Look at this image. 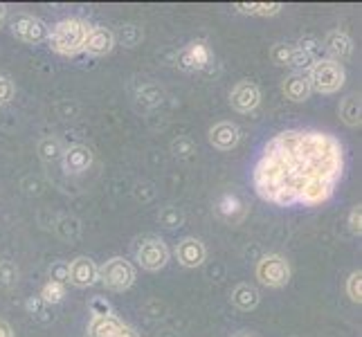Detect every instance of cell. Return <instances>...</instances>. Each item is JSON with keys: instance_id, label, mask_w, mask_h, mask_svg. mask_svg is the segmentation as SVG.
<instances>
[{"instance_id": "cell-5", "label": "cell", "mask_w": 362, "mask_h": 337, "mask_svg": "<svg viewBox=\"0 0 362 337\" xmlns=\"http://www.w3.org/2000/svg\"><path fill=\"white\" fill-rule=\"evenodd\" d=\"M99 281L110 290H117V292L129 290L135 281V270L127 259L113 256V259H108L104 266H99Z\"/></svg>"}, {"instance_id": "cell-18", "label": "cell", "mask_w": 362, "mask_h": 337, "mask_svg": "<svg viewBox=\"0 0 362 337\" xmlns=\"http://www.w3.org/2000/svg\"><path fill=\"white\" fill-rule=\"evenodd\" d=\"M340 117H342V122L346 124V126H351V129L360 126V124H362V102H360V95L351 93V95H346L342 99Z\"/></svg>"}, {"instance_id": "cell-17", "label": "cell", "mask_w": 362, "mask_h": 337, "mask_svg": "<svg viewBox=\"0 0 362 337\" xmlns=\"http://www.w3.org/2000/svg\"><path fill=\"white\" fill-rule=\"evenodd\" d=\"M122 321L113 315H93L88 324V337H115Z\"/></svg>"}, {"instance_id": "cell-1", "label": "cell", "mask_w": 362, "mask_h": 337, "mask_svg": "<svg viewBox=\"0 0 362 337\" xmlns=\"http://www.w3.org/2000/svg\"><path fill=\"white\" fill-rule=\"evenodd\" d=\"M342 176V146L327 133H281L266 146L255 182L261 198L277 205L299 203L315 180L338 182Z\"/></svg>"}, {"instance_id": "cell-25", "label": "cell", "mask_w": 362, "mask_h": 337, "mask_svg": "<svg viewBox=\"0 0 362 337\" xmlns=\"http://www.w3.org/2000/svg\"><path fill=\"white\" fill-rule=\"evenodd\" d=\"M171 151L176 158L180 160H187V158H192L196 153V144L192 137H187V135H180L178 140H173L171 142Z\"/></svg>"}, {"instance_id": "cell-27", "label": "cell", "mask_w": 362, "mask_h": 337, "mask_svg": "<svg viewBox=\"0 0 362 337\" xmlns=\"http://www.w3.org/2000/svg\"><path fill=\"white\" fill-rule=\"evenodd\" d=\"M346 295H349V299H351L354 304L362 302V272L360 270L349 274V279H346Z\"/></svg>"}, {"instance_id": "cell-36", "label": "cell", "mask_w": 362, "mask_h": 337, "mask_svg": "<svg viewBox=\"0 0 362 337\" xmlns=\"http://www.w3.org/2000/svg\"><path fill=\"white\" fill-rule=\"evenodd\" d=\"M115 337H140V335H137L131 326H124V324H122V329L117 331V335Z\"/></svg>"}, {"instance_id": "cell-10", "label": "cell", "mask_w": 362, "mask_h": 337, "mask_svg": "<svg viewBox=\"0 0 362 337\" xmlns=\"http://www.w3.org/2000/svg\"><path fill=\"white\" fill-rule=\"evenodd\" d=\"M99 279V266L88 256H77L68 264V281L77 288H88Z\"/></svg>"}, {"instance_id": "cell-38", "label": "cell", "mask_w": 362, "mask_h": 337, "mask_svg": "<svg viewBox=\"0 0 362 337\" xmlns=\"http://www.w3.org/2000/svg\"><path fill=\"white\" fill-rule=\"evenodd\" d=\"M232 337H255V335H247V333H236V335H232Z\"/></svg>"}, {"instance_id": "cell-12", "label": "cell", "mask_w": 362, "mask_h": 337, "mask_svg": "<svg viewBox=\"0 0 362 337\" xmlns=\"http://www.w3.org/2000/svg\"><path fill=\"white\" fill-rule=\"evenodd\" d=\"M241 142V129L234 122H218L209 129V144L218 151H232Z\"/></svg>"}, {"instance_id": "cell-21", "label": "cell", "mask_w": 362, "mask_h": 337, "mask_svg": "<svg viewBox=\"0 0 362 337\" xmlns=\"http://www.w3.org/2000/svg\"><path fill=\"white\" fill-rule=\"evenodd\" d=\"M236 9L247 16H274L281 11V3H236Z\"/></svg>"}, {"instance_id": "cell-15", "label": "cell", "mask_w": 362, "mask_h": 337, "mask_svg": "<svg viewBox=\"0 0 362 337\" xmlns=\"http://www.w3.org/2000/svg\"><path fill=\"white\" fill-rule=\"evenodd\" d=\"M327 52L331 54V61H346L349 57L354 54V41L351 36L340 32V30H333L327 34V39H324V45H322Z\"/></svg>"}, {"instance_id": "cell-33", "label": "cell", "mask_w": 362, "mask_h": 337, "mask_svg": "<svg viewBox=\"0 0 362 337\" xmlns=\"http://www.w3.org/2000/svg\"><path fill=\"white\" fill-rule=\"evenodd\" d=\"M52 281H68V264H57L52 268Z\"/></svg>"}, {"instance_id": "cell-2", "label": "cell", "mask_w": 362, "mask_h": 337, "mask_svg": "<svg viewBox=\"0 0 362 337\" xmlns=\"http://www.w3.org/2000/svg\"><path fill=\"white\" fill-rule=\"evenodd\" d=\"M88 25L79 18H66L57 23L52 32H49L47 41L49 47L54 49L57 54H64V57H74L83 52V43H86V36H88Z\"/></svg>"}, {"instance_id": "cell-13", "label": "cell", "mask_w": 362, "mask_h": 337, "mask_svg": "<svg viewBox=\"0 0 362 337\" xmlns=\"http://www.w3.org/2000/svg\"><path fill=\"white\" fill-rule=\"evenodd\" d=\"M205 256H207L205 245L198 239H194V236H187V239H182L176 245V259H178V264L182 268H198V266H203Z\"/></svg>"}, {"instance_id": "cell-20", "label": "cell", "mask_w": 362, "mask_h": 337, "mask_svg": "<svg viewBox=\"0 0 362 337\" xmlns=\"http://www.w3.org/2000/svg\"><path fill=\"white\" fill-rule=\"evenodd\" d=\"M216 211H218V214H221L223 218H226V220H232V223L241 220V218L245 216V207H243V203H241L234 194L221 196V201H218V205H216Z\"/></svg>"}, {"instance_id": "cell-19", "label": "cell", "mask_w": 362, "mask_h": 337, "mask_svg": "<svg viewBox=\"0 0 362 337\" xmlns=\"http://www.w3.org/2000/svg\"><path fill=\"white\" fill-rule=\"evenodd\" d=\"M259 302H261V295L255 285H250V283H239L232 290V304L239 310H255Z\"/></svg>"}, {"instance_id": "cell-8", "label": "cell", "mask_w": 362, "mask_h": 337, "mask_svg": "<svg viewBox=\"0 0 362 337\" xmlns=\"http://www.w3.org/2000/svg\"><path fill=\"white\" fill-rule=\"evenodd\" d=\"M211 57L214 54H211V49L205 41H194L180 49L176 64L185 72H196V70H205L211 64Z\"/></svg>"}, {"instance_id": "cell-30", "label": "cell", "mask_w": 362, "mask_h": 337, "mask_svg": "<svg viewBox=\"0 0 362 337\" xmlns=\"http://www.w3.org/2000/svg\"><path fill=\"white\" fill-rule=\"evenodd\" d=\"M16 95V85L14 81H11L7 74H0V106H5L9 104L11 99H14Z\"/></svg>"}, {"instance_id": "cell-34", "label": "cell", "mask_w": 362, "mask_h": 337, "mask_svg": "<svg viewBox=\"0 0 362 337\" xmlns=\"http://www.w3.org/2000/svg\"><path fill=\"white\" fill-rule=\"evenodd\" d=\"M93 315H110V304L104 299H93Z\"/></svg>"}, {"instance_id": "cell-9", "label": "cell", "mask_w": 362, "mask_h": 337, "mask_svg": "<svg viewBox=\"0 0 362 337\" xmlns=\"http://www.w3.org/2000/svg\"><path fill=\"white\" fill-rule=\"evenodd\" d=\"M230 104L239 112H252L261 104V88L255 81H239L230 93Z\"/></svg>"}, {"instance_id": "cell-7", "label": "cell", "mask_w": 362, "mask_h": 337, "mask_svg": "<svg viewBox=\"0 0 362 337\" xmlns=\"http://www.w3.org/2000/svg\"><path fill=\"white\" fill-rule=\"evenodd\" d=\"M11 34L23 43L36 45V43L47 41L49 30L41 18L30 16V14H18L14 20H11Z\"/></svg>"}, {"instance_id": "cell-26", "label": "cell", "mask_w": 362, "mask_h": 337, "mask_svg": "<svg viewBox=\"0 0 362 337\" xmlns=\"http://www.w3.org/2000/svg\"><path fill=\"white\" fill-rule=\"evenodd\" d=\"M270 59H272L274 66H291L293 45L291 43H274L270 49Z\"/></svg>"}, {"instance_id": "cell-14", "label": "cell", "mask_w": 362, "mask_h": 337, "mask_svg": "<svg viewBox=\"0 0 362 337\" xmlns=\"http://www.w3.org/2000/svg\"><path fill=\"white\" fill-rule=\"evenodd\" d=\"M113 45H115V34L108 28H90L83 43V52H88L93 57H104L113 49Z\"/></svg>"}, {"instance_id": "cell-29", "label": "cell", "mask_w": 362, "mask_h": 337, "mask_svg": "<svg viewBox=\"0 0 362 337\" xmlns=\"http://www.w3.org/2000/svg\"><path fill=\"white\" fill-rule=\"evenodd\" d=\"M140 104H142V108H156V106H160L162 104V90H158L156 85H146V88H142L140 90Z\"/></svg>"}, {"instance_id": "cell-31", "label": "cell", "mask_w": 362, "mask_h": 337, "mask_svg": "<svg viewBox=\"0 0 362 337\" xmlns=\"http://www.w3.org/2000/svg\"><path fill=\"white\" fill-rule=\"evenodd\" d=\"M349 230H351V234L360 236L362 234V207L356 205L351 211H349Z\"/></svg>"}, {"instance_id": "cell-22", "label": "cell", "mask_w": 362, "mask_h": 337, "mask_svg": "<svg viewBox=\"0 0 362 337\" xmlns=\"http://www.w3.org/2000/svg\"><path fill=\"white\" fill-rule=\"evenodd\" d=\"M36 151H39L41 160L52 162V160H59L61 155H64V146H61V142L57 140V137H43V140L39 142V146H36Z\"/></svg>"}, {"instance_id": "cell-24", "label": "cell", "mask_w": 362, "mask_h": 337, "mask_svg": "<svg viewBox=\"0 0 362 337\" xmlns=\"http://www.w3.org/2000/svg\"><path fill=\"white\" fill-rule=\"evenodd\" d=\"M64 297H66V285L61 283V281H52V279H49L43 285V290H41V302L43 304H59Z\"/></svg>"}, {"instance_id": "cell-32", "label": "cell", "mask_w": 362, "mask_h": 337, "mask_svg": "<svg viewBox=\"0 0 362 337\" xmlns=\"http://www.w3.org/2000/svg\"><path fill=\"white\" fill-rule=\"evenodd\" d=\"M16 277H18V270L11 266L9 261H3V264H0V283L11 285L16 281Z\"/></svg>"}, {"instance_id": "cell-23", "label": "cell", "mask_w": 362, "mask_h": 337, "mask_svg": "<svg viewBox=\"0 0 362 337\" xmlns=\"http://www.w3.org/2000/svg\"><path fill=\"white\" fill-rule=\"evenodd\" d=\"M295 47H297L302 54H306L310 61H313V64L322 59V41L315 39V36H304V39H299V41H297Z\"/></svg>"}, {"instance_id": "cell-37", "label": "cell", "mask_w": 362, "mask_h": 337, "mask_svg": "<svg viewBox=\"0 0 362 337\" xmlns=\"http://www.w3.org/2000/svg\"><path fill=\"white\" fill-rule=\"evenodd\" d=\"M5 18H7V7H5V5H0V25L5 23Z\"/></svg>"}, {"instance_id": "cell-4", "label": "cell", "mask_w": 362, "mask_h": 337, "mask_svg": "<svg viewBox=\"0 0 362 337\" xmlns=\"http://www.w3.org/2000/svg\"><path fill=\"white\" fill-rule=\"evenodd\" d=\"M133 256L137 261V266L148 270V272H158L167 266L169 261V247L167 243L158 239V236H140L133 243Z\"/></svg>"}, {"instance_id": "cell-6", "label": "cell", "mask_w": 362, "mask_h": 337, "mask_svg": "<svg viewBox=\"0 0 362 337\" xmlns=\"http://www.w3.org/2000/svg\"><path fill=\"white\" fill-rule=\"evenodd\" d=\"M257 279L266 288H284L291 281V266L281 254H266L257 264Z\"/></svg>"}, {"instance_id": "cell-35", "label": "cell", "mask_w": 362, "mask_h": 337, "mask_svg": "<svg viewBox=\"0 0 362 337\" xmlns=\"http://www.w3.org/2000/svg\"><path fill=\"white\" fill-rule=\"evenodd\" d=\"M0 337H14V331L5 319H0Z\"/></svg>"}, {"instance_id": "cell-3", "label": "cell", "mask_w": 362, "mask_h": 337, "mask_svg": "<svg viewBox=\"0 0 362 337\" xmlns=\"http://www.w3.org/2000/svg\"><path fill=\"white\" fill-rule=\"evenodd\" d=\"M306 77L310 81V90L322 93V95H333L344 85L346 70L342 64H338V61L320 59L306 70Z\"/></svg>"}, {"instance_id": "cell-11", "label": "cell", "mask_w": 362, "mask_h": 337, "mask_svg": "<svg viewBox=\"0 0 362 337\" xmlns=\"http://www.w3.org/2000/svg\"><path fill=\"white\" fill-rule=\"evenodd\" d=\"M61 165L64 171L70 176H79V173L88 171L93 165V151L83 144H74L70 148H64V155H61Z\"/></svg>"}, {"instance_id": "cell-16", "label": "cell", "mask_w": 362, "mask_h": 337, "mask_svg": "<svg viewBox=\"0 0 362 337\" xmlns=\"http://www.w3.org/2000/svg\"><path fill=\"white\" fill-rule=\"evenodd\" d=\"M281 93L286 99H291V102L299 104V102H306L310 97V81L306 77V72H293L291 77H286L284 83H281Z\"/></svg>"}, {"instance_id": "cell-28", "label": "cell", "mask_w": 362, "mask_h": 337, "mask_svg": "<svg viewBox=\"0 0 362 337\" xmlns=\"http://www.w3.org/2000/svg\"><path fill=\"white\" fill-rule=\"evenodd\" d=\"M160 223L162 225H165V227H180V225H182V220H185V216L180 214V211L176 209V207H173V205H167V207H162L160 209Z\"/></svg>"}]
</instances>
